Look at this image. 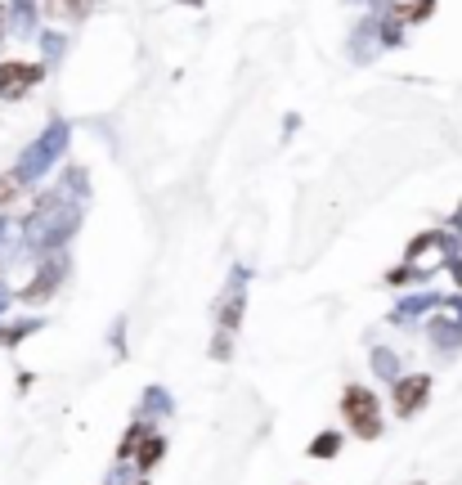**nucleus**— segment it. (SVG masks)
I'll list each match as a JSON object with an SVG mask.
<instances>
[{
  "label": "nucleus",
  "instance_id": "f257e3e1",
  "mask_svg": "<svg viewBox=\"0 0 462 485\" xmlns=\"http://www.w3.org/2000/svg\"><path fill=\"white\" fill-rule=\"evenodd\" d=\"M342 414H346L350 432H354L359 441H377V436H382V409H377V395H372L368 386H346Z\"/></svg>",
  "mask_w": 462,
  "mask_h": 485
},
{
  "label": "nucleus",
  "instance_id": "f03ea898",
  "mask_svg": "<svg viewBox=\"0 0 462 485\" xmlns=\"http://www.w3.org/2000/svg\"><path fill=\"white\" fill-rule=\"evenodd\" d=\"M242 274H233L230 288H225V297H221V324H216V347H212V356L216 360H230L233 351V338H238V324H242Z\"/></svg>",
  "mask_w": 462,
  "mask_h": 485
},
{
  "label": "nucleus",
  "instance_id": "7ed1b4c3",
  "mask_svg": "<svg viewBox=\"0 0 462 485\" xmlns=\"http://www.w3.org/2000/svg\"><path fill=\"white\" fill-rule=\"evenodd\" d=\"M427 395H431V377H427V373L400 377V382H395V414H400V418H413V414L427 404Z\"/></svg>",
  "mask_w": 462,
  "mask_h": 485
},
{
  "label": "nucleus",
  "instance_id": "20e7f679",
  "mask_svg": "<svg viewBox=\"0 0 462 485\" xmlns=\"http://www.w3.org/2000/svg\"><path fill=\"white\" fill-rule=\"evenodd\" d=\"M41 81V68L36 63H0V95H23Z\"/></svg>",
  "mask_w": 462,
  "mask_h": 485
},
{
  "label": "nucleus",
  "instance_id": "39448f33",
  "mask_svg": "<svg viewBox=\"0 0 462 485\" xmlns=\"http://www.w3.org/2000/svg\"><path fill=\"white\" fill-rule=\"evenodd\" d=\"M59 279H63V261H45V270L23 288V301H45V297L59 288Z\"/></svg>",
  "mask_w": 462,
  "mask_h": 485
},
{
  "label": "nucleus",
  "instance_id": "423d86ee",
  "mask_svg": "<svg viewBox=\"0 0 462 485\" xmlns=\"http://www.w3.org/2000/svg\"><path fill=\"white\" fill-rule=\"evenodd\" d=\"M162 454H166V441H162V436H157V432H148V436H144V441H139V450H135V454H130V459H135V463H139V472H148V468H153V463H157V459H162Z\"/></svg>",
  "mask_w": 462,
  "mask_h": 485
},
{
  "label": "nucleus",
  "instance_id": "0eeeda50",
  "mask_svg": "<svg viewBox=\"0 0 462 485\" xmlns=\"http://www.w3.org/2000/svg\"><path fill=\"white\" fill-rule=\"evenodd\" d=\"M337 450H342V436H337V432H324V436H315L310 459H337Z\"/></svg>",
  "mask_w": 462,
  "mask_h": 485
},
{
  "label": "nucleus",
  "instance_id": "6e6552de",
  "mask_svg": "<svg viewBox=\"0 0 462 485\" xmlns=\"http://www.w3.org/2000/svg\"><path fill=\"white\" fill-rule=\"evenodd\" d=\"M32 328H41L36 319H27V324H0V347H18Z\"/></svg>",
  "mask_w": 462,
  "mask_h": 485
},
{
  "label": "nucleus",
  "instance_id": "1a4fd4ad",
  "mask_svg": "<svg viewBox=\"0 0 462 485\" xmlns=\"http://www.w3.org/2000/svg\"><path fill=\"white\" fill-rule=\"evenodd\" d=\"M144 436H148V427H144V423H135V427L121 436V450H117V459H130V454L139 450V441H144Z\"/></svg>",
  "mask_w": 462,
  "mask_h": 485
},
{
  "label": "nucleus",
  "instance_id": "9d476101",
  "mask_svg": "<svg viewBox=\"0 0 462 485\" xmlns=\"http://www.w3.org/2000/svg\"><path fill=\"white\" fill-rule=\"evenodd\" d=\"M23 194V176H0V207H9Z\"/></svg>",
  "mask_w": 462,
  "mask_h": 485
},
{
  "label": "nucleus",
  "instance_id": "9b49d317",
  "mask_svg": "<svg viewBox=\"0 0 462 485\" xmlns=\"http://www.w3.org/2000/svg\"><path fill=\"white\" fill-rule=\"evenodd\" d=\"M50 9H54V14H63V18H77V14L86 9V0H50Z\"/></svg>",
  "mask_w": 462,
  "mask_h": 485
},
{
  "label": "nucleus",
  "instance_id": "f8f14e48",
  "mask_svg": "<svg viewBox=\"0 0 462 485\" xmlns=\"http://www.w3.org/2000/svg\"><path fill=\"white\" fill-rule=\"evenodd\" d=\"M148 414H162V409H171V395H162V391H148Z\"/></svg>",
  "mask_w": 462,
  "mask_h": 485
},
{
  "label": "nucleus",
  "instance_id": "ddd939ff",
  "mask_svg": "<svg viewBox=\"0 0 462 485\" xmlns=\"http://www.w3.org/2000/svg\"><path fill=\"white\" fill-rule=\"evenodd\" d=\"M372 364H377L386 377H395V356H391V351H377V356H372Z\"/></svg>",
  "mask_w": 462,
  "mask_h": 485
},
{
  "label": "nucleus",
  "instance_id": "4468645a",
  "mask_svg": "<svg viewBox=\"0 0 462 485\" xmlns=\"http://www.w3.org/2000/svg\"><path fill=\"white\" fill-rule=\"evenodd\" d=\"M427 9H431V0H413V5H404L400 14H404V18H427Z\"/></svg>",
  "mask_w": 462,
  "mask_h": 485
},
{
  "label": "nucleus",
  "instance_id": "2eb2a0df",
  "mask_svg": "<svg viewBox=\"0 0 462 485\" xmlns=\"http://www.w3.org/2000/svg\"><path fill=\"white\" fill-rule=\"evenodd\" d=\"M0 23H5V9H0Z\"/></svg>",
  "mask_w": 462,
  "mask_h": 485
},
{
  "label": "nucleus",
  "instance_id": "dca6fc26",
  "mask_svg": "<svg viewBox=\"0 0 462 485\" xmlns=\"http://www.w3.org/2000/svg\"><path fill=\"white\" fill-rule=\"evenodd\" d=\"M139 485H144V481H139Z\"/></svg>",
  "mask_w": 462,
  "mask_h": 485
}]
</instances>
